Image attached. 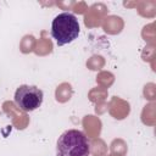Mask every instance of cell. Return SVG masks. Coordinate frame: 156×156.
Returning <instances> with one entry per match:
<instances>
[{"mask_svg":"<svg viewBox=\"0 0 156 156\" xmlns=\"http://www.w3.org/2000/svg\"><path fill=\"white\" fill-rule=\"evenodd\" d=\"M57 156H89L90 141L78 129H68L62 133L56 144Z\"/></svg>","mask_w":156,"mask_h":156,"instance_id":"1","label":"cell"},{"mask_svg":"<svg viewBox=\"0 0 156 156\" xmlns=\"http://www.w3.org/2000/svg\"><path fill=\"white\" fill-rule=\"evenodd\" d=\"M79 23L71 12L58 13L51 23V35L58 46L72 43L79 35Z\"/></svg>","mask_w":156,"mask_h":156,"instance_id":"2","label":"cell"},{"mask_svg":"<svg viewBox=\"0 0 156 156\" xmlns=\"http://www.w3.org/2000/svg\"><path fill=\"white\" fill-rule=\"evenodd\" d=\"M44 94L35 85H21L15 93V104L24 112H30L40 107Z\"/></svg>","mask_w":156,"mask_h":156,"instance_id":"3","label":"cell"}]
</instances>
